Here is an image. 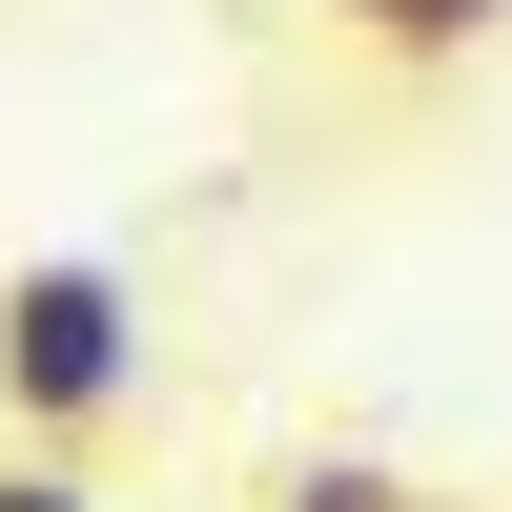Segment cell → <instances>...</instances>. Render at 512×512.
Returning a JSON list of instances; mask_svg holds the SVG:
<instances>
[{
  "mask_svg": "<svg viewBox=\"0 0 512 512\" xmlns=\"http://www.w3.org/2000/svg\"><path fill=\"white\" fill-rule=\"evenodd\" d=\"M267 512H451V492H410L390 451H287V472H267Z\"/></svg>",
  "mask_w": 512,
  "mask_h": 512,
  "instance_id": "3",
  "label": "cell"
},
{
  "mask_svg": "<svg viewBox=\"0 0 512 512\" xmlns=\"http://www.w3.org/2000/svg\"><path fill=\"white\" fill-rule=\"evenodd\" d=\"M123 390H144V287H123L103 246L0 267V431H21V451H82Z\"/></svg>",
  "mask_w": 512,
  "mask_h": 512,
  "instance_id": "1",
  "label": "cell"
},
{
  "mask_svg": "<svg viewBox=\"0 0 512 512\" xmlns=\"http://www.w3.org/2000/svg\"><path fill=\"white\" fill-rule=\"evenodd\" d=\"M0 512H103V472L82 451H0Z\"/></svg>",
  "mask_w": 512,
  "mask_h": 512,
  "instance_id": "4",
  "label": "cell"
},
{
  "mask_svg": "<svg viewBox=\"0 0 512 512\" xmlns=\"http://www.w3.org/2000/svg\"><path fill=\"white\" fill-rule=\"evenodd\" d=\"M328 21L369 62H472V41H512V0H328Z\"/></svg>",
  "mask_w": 512,
  "mask_h": 512,
  "instance_id": "2",
  "label": "cell"
}]
</instances>
